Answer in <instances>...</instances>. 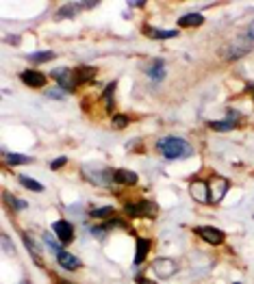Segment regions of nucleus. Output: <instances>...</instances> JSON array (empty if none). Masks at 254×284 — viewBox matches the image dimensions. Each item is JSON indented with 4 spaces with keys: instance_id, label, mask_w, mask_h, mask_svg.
Segmentation results:
<instances>
[{
    "instance_id": "nucleus-1",
    "label": "nucleus",
    "mask_w": 254,
    "mask_h": 284,
    "mask_svg": "<svg viewBox=\"0 0 254 284\" xmlns=\"http://www.w3.org/2000/svg\"><path fill=\"white\" fill-rule=\"evenodd\" d=\"M156 150L168 161H178V158H189L193 154V148L181 137H165L156 143Z\"/></svg>"
},
{
    "instance_id": "nucleus-2",
    "label": "nucleus",
    "mask_w": 254,
    "mask_h": 284,
    "mask_svg": "<svg viewBox=\"0 0 254 284\" xmlns=\"http://www.w3.org/2000/svg\"><path fill=\"white\" fill-rule=\"evenodd\" d=\"M252 48H254V41L243 35V39H235V41H230L226 48H221V57L235 61V59H241L243 54H248Z\"/></svg>"
},
{
    "instance_id": "nucleus-3",
    "label": "nucleus",
    "mask_w": 254,
    "mask_h": 284,
    "mask_svg": "<svg viewBox=\"0 0 254 284\" xmlns=\"http://www.w3.org/2000/svg\"><path fill=\"white\" fill-rule=\"evenodd\" d=\"M48 76L54 78V81L59 83V87H61L63 91H74V89L78 87V81H76V74H74V69L57 67V69H52Z\"/></svg>"
},
{
    "instance_id": "nucleus-4",
    "label": "nucleus",
    "mask_w": 254,
    "mask_h": 284,
    "mask_svg": "<svg viewBox=\"0 0 254 284\" xmlns=\"http://www.w3.org/2000/svg\"><path fill=\"white\" fill-rule=\"evenodd\" d=\"M189 193H191V198L200 204L213 202V198H211V187L206 180H200V178L191 180V183H189Z\"/></svg>"
},
{
    "instance_id": "nucleus-5",
    "label": "nucleus",
    "mask_w": 254,
    "mask_h": 284,
    "mask_svg": "<svg viewBox=\"0 0 254 284\" xmlns=\"http://www.w3.org/2000/svg\"><path fill=\"white\" fill-rule=\"evenodd\" d=\"M152 271H154V276L161 278V280H169V278L178 271V265H176V260H172V258H156L154 263H152Z\"/></svg>"
},
{
    "instance_id": "nucleus-6",
    "label": "nucleus",
    "mask_w": 254,
    "mask_h": 284,
    "mask_svg": "<svg viewBox=\"0 0 254 284\" xmlns=\"http://www.w3.org/2000/svg\"><path fill=\"white\" fill-rule=\"evenodd\" d=\"M52 232L57 234L59 243L61 245H70L74 241V226L68 219H59L52 223Z\"/></svg>"
},
{
    "instance_id": "nucleus-7",
    "label": "nucleus",
    "mask_w": 254,
    "mask_h": 284,
    "mask_svg": "<svg viewBox=\"0 0 254 284\" xmlns=\"http://www.w3.org/2000/svg\"><path fill=\"white\" fill-rule=\"evenodd\" d=\"M196 234L200 239H204L209 245H221L224 243V232L220 228H213V226H200L196 228Z\"/></svg>"
},
{
    "instance_id": "nucleus-8",
    "label": "nucleus",
    "mask_w": 254,
    "mask_h": 284,
    "mask_svg": "<svg viewBox=\"0 0 254 284\" xmlns=\"http://www.w3.org/2000/svg\"><path fill=\"white\" fill-rule=\"evenodd\" d=\"M239 119H241V113L235 109H228V119H224V122H209V128L215 130V133H228V130L237 126Z\"/></svg>"
},
{
    "instance_id": "nucleus-9",
    "label": "nucleus",
    "mask_w": 254,
    "mask_h": 284,
    "mask_svg": "<svg viewBox=\"0 0 254 284\" xmlns=\"http://www.w3.org/2000/svg\"><path fill=\"white\" fill-rule=\"evenodd\" d=\"M20 78H22V83H24V85L33 87V89L44 87L46 81H48V76H46V74H41V72H37V69H24Z\"/></svg>"
},
{
    "instance_id": "nucleus-10",
    "label": "nucleus",
    "mask_w": 254,
    "mask_h": 284,
    "mask_svg": "<svg viewBox=\"0 0 254 284\" xmlns=\"http://www.w3.org/2000/svg\"><path fill=\"white\" fill-rule=\"evenodd\" d=\"M209 187H211V198H213V202H220L226 195L230 184L226 178H213V180H209Z\"/></svg>"
},
{
    "instance_id": "nucleus-11",
    "label": "nucleus",
    "mask_w": 254,
    "mask_h": 284,
    "mask_svg": "<svg viewBox=\"0 0 254 284\" xmlns=\"http://www.w3.org/2000/svg\"><path fill=\"white\" fill-rule=\"evenodd\" d=\"M57 260L63 269H68V271H76V269L81 267V260H78L76 256H72L70 252H66V250H61V252L57 254Z\"/></svg>"
},
{
    "instance_id": "nucleus-12",
    "label": "nucleus",
    "mask_w": 254,
    "mask_h": 284,
    "mask_svg": "<svg viewBox=\"0 0 254 284\" xmlns=\"http://www.w3.org/2000/svg\"><path fill=\"white\" fill-rule=\"evenodd\" d=\"M137 180H139V176L131 169H115L113 171V183H118V184H137Z\"/></svg>"
},
{
    "instance_id": "nucleus-13",
    "label": "nucleus",
    "mask_w": 254,
    "mask_h": 284,
    "mask_svg": "<svg viewBox=\"0 0 254 284\" xmlns=\"http://www.w3.org/2000/svg\"><path fill=\"white\" fill-rule=\"evenodd\" d=\"M137 211H139V217H150V219H154L156 213H159V206H156L154 202H150V200H141V202L137 204Z\"/></svg>"
},
{
    "instance_id": "nucleus-14",
    "label": "nucleus",
    "mask_w": 254,
    "mask_h": 284,
    "mask_svg": "<svg viewBox=\"0 0 254 284\" xmlns=\"http://www.w3.org/2000/svg\"><path fill=\"white\" fill-rule=\"evenodd\" d=\"M148 250H150V239H141V236H139V239H137V243H135V267L144 263Z\"/></svg>"
},
{
    "instance_id": "nucleus-15",
    "label": "nucleus",
    "mask_w": 254,
    "mask_h": 284,
    "mask_svg": "<svg viewBox=\"0 0 254 284\" xmlns=\"http://www.w3.org/2000/svg\"><path fill=\"white\" fill-rule=\"evenodd\" d=\"M144 35L152 37V39H172L178 35V31H161V29H152V26H144Z\"/></svg>"
},
{
    "instance_id": "nucleus-16",
    "label": "nucleus",
    "mask_w": 254,
    "mask_h": 284,
    "mask_svg": "<svg viewBox=\"0 0 254 284\" xmlns=\"http://www.w3.org/2000/svg\"><path fill=\"white\" fill-rule=\"evenodd\" d=\"M74 74H76V81L78 85L85 81H91V78L96 76V67H91V65H81V67L74 69Z\"/></svg>"
},
{
    "instance_id": "nucleus-17",
    "label": "nucleus",
    "mask_w": 254,
    "mask_h": 284,
    "mask_svg": "<svg viewBox=\"0 0 254 284\" xmlns=\"http://www.w3.org/2000/svg\"><path fill=\"white\" fill-rule=\"evenodd\" d=\"M163 59H154V63H152V67L148 69V76L152 78V81H163L165 76V67H163Z\"/></svg>"
},
{
    "instance_id": "nucleus-18",
    "label": "nucleus",
    "mask_w": 254,
    "mask_h": 284,
    "mask_svg": "<svg viewBox=\"0 0 254 284\" xmlns=\"http://www.w3.org/2000/svg\"><path fill=\"white\" fill-rule=\"evenodd\" d=\"M178 24H181L183 29H187V26H200V24H204V17H202L200 13H187V16H183L181 20H178Z\"/></svg>"
},
{
    "instance_id": "nucleus-19",
    "label": "nucleus",
    "mask_w": 254,
    "mask_h": 284,
    "mask_svg": "<svg viewBox=\"0 0 254 284\" xmlns=\"http://www.w3.org/2000/svg\"><path fill=\"white\" fill-rule=\"evenodd\" d=\"M113 91H115V83H109L107 89H104V109H107V113H113L115 111V102H113Z\"/></svg>"
},
{
    "instance_id": "nucleus-20",
    "label": "nucleus",
    "mask_w": 254,
    "mask_h": 284,
    "mask_svg": "<svg viewBox=\"0 0 254 284\" xmlns=\"http://www.w3.org/2000/svg\"><path fill=\"white\" fill-rule=\"evenodd\" d=\"M4 161H7V165H26V163H31V156H24V154H9V152H2Z\"/></svg>"
},
{
    "instance_id": "nucleus-21",
    "label": "nucleus",
    "mask_w": 254,
    "mask_h": 284,
    "mask_svg": "<svg viewBox=\"0 0 254 284\" xmlns=\"http://www.w3.org/2000/svg\"><path fill=\"white\" fill-rule=\"evenodd\" d=\"M17 180H20V184L24 189H29V191H35V193H41L44 191V187H41L37 180H33V178H29V176H17Z\"/></svg>"
},
{
    "instance_id": "nucleus-22",
    "label": "nucleus",
    "mask_w": 254,
    "mask_h": 284,
    "mask_svg": "<svg viewBox=\"0 0 254 284\" xmlns=\"http://www.w3.org/2000/svg\"><path fill=\"white\" fill-rule=\"evenodd\" d=\"M31 63H46V61H50V59H54V52H50V50H44V52H31L29 57Z\"/></svg>"
},
{
    "instance_id": "nucleus-23",
    "label": "nucleus",
    "mask_w": 254,
    "mask_h": 284,
    "mask_svg": "<svg viewBox=\"0 0 254 284\" xmlns=\"http://www.w3.org/2000/svg\"><path fill=\"white\" fill-rule=\"evenodd\" d=\"M113 213L115 211L111 206H102V208H96V211H91V217H94V219H109Z\"/></svg>"
},
{
    "instance_id": "nucleus-24",
    "label": "nucleus",
    "mask_w": 254,
    "mask_h": 284,
    "mask_svg": "<svg viewBox=\"0 0 254 284\" xmlns=\"http://www.w3.org/2000/svg\"><path fill=\"white\" fill-rule=\"evenodd\" d=\"M111 124H113V128H118V130L119 128H126L128 126V117H126V115H115Z\"/></svg>"
},
{
    "instance_id": "nucleus-25",
    "label": "nucleus",
    "mask_w": 254,
    "mask_h": 284,
    "mask_svg": "<svg viewBox=\"0 0 254 284\" xmlns=\"http://www.w3.org/2000/svg\"><path fill=\"white\" fill-rule=\"evenodd\" d=\"M7 202L11 204L16 211H24L26 208V202H22V200H16V198H11V195H7Z\"/></svg>"
},
{
    "instance_id": "nucleus-26",
    "label": "nucleus",
    "mask_w": 254,
    "mask_h": 284,
    "mask_svg": "<svg viewBox=\"0 0 254 284\" xmlns=\"http://www.w3.org/2000/svg\"><path fill=\"white\" fill-rule=\"evenodd\" d=\"M124 213H126L128 217H133V219H135V217H139V211H137V204H126V206H124Z\"/></svg>"
},
{
    "instance_id": "nucleus-27",
    "label": "nucleus",
    "mask_w": 254,
    "mask_h": 284,
    "mask_svg": "<svg viewBox=\"0 0 254 284\" xmlns=\"http://www.w3.org/2000/svg\"><path fill=\"white\" fill-rule=\"evenodd\" d=\"M44 241H46V243H48L50 252H54V254H59V252H61V248H59V245H57V243H54V241H52V239H50V234H44Z\"/></svg>"
},
{
    "instance_id": "nucleus-28",
    "label": "nucleus",
    "mask_w": 254,
    "mask_h": 284,
    "mask_svg": "<svg viewBox=\"0 0 254 284\" xmlns=\"http://www.w3.org/2000/svg\"><path fill=\"white\" fill-rule=\"evenodd\" d=\"M72 7H74V4H66V7H63L61 11L57 13V17H66V16L72 17V16H74V9H72Z\"/></svg>"
},
{
    "instance_id": "nucleus-29",
    "label": "nucleus",
    "mask_w": 254,
    "mask_h": 284,
    "mask_svg": "<svg viewBox=\"0 0 254 284\" xmlns=\"http://www.w3.org/2000/svg\"><path fill=\"white\" fill-rule=\"evenodd\" d=\"M66 163H68V158H66V156H59L57 161L50 163V169H61V167L66 165Z\"/></svg>"
},
{
    "instance_id": "nucleus-30",
    "label": "nucleus",
    "mask_w": 254,
    "mask_h": 284,
    "mask_svg": "<svg viewBox=\"0 0 254 284\" xmlns=\"http://www.w3.org/2000/svg\"><path fill=\"white\" fill-rule=\"evenodd\" d=\"M104 232H107V228H104V226H96V228H91V234H94L96 239H102Z\"/></svg>"
},
{
    "instance_id": "nucleus-31",
    "label": "nucleus",
    "mask_w": 254,
    "mask_h": 284,
    "mask_svg": "<svg viewBox=\"0 0 254 284\" xmlns=\"http://www.w3.org/2000/svg\"><path fill=\"white\" fill-rule=\"evenodd\" d=\"M46 96L54 98V100H63V98H66V96L61 94V89H48V91H46Z\"/></svg>"
},
{
    "instance_id": "nucleus-32",
    "label": "nucleus",
    "mask_w": 254,
    "mask_h": 284,
    "mask_svg": "<svg viewBox=\"0 0 254 284\" xmlns=\"http://www.w3.org/2000/svg\"><path fill=\"white\" fill-rule=\"evenodd\" d=\"M2 245H4V252H13L11 250V243H9V236L2 234Z\"/></svg>"
},
{
    "instance_id": "nucleus-33",
    "label": "nucleus",
    "mask_w": 254,
    "mask_h": 284,
    "mask_svg": "<svg viewBox=\"0 0 254 284\" xmlns=\"http://www.w3.org/2000/svg\"><path fill=\"white\" fill-rule=\"evenodd\" d=\"M246 37H248V39H252V41H254V22H252L250 26H248V31H246Z\"/></svg>"
},
{
    "instance_id": "nucleus-34",
    "label": "nucleus",
    "mask_w": 254,
    "mask_h": 284,
    "mask_svg": "<svg viewBox=\"0 0 254 284\" xmlns=\"http://www.w3.org/2000/svg\"><path fill=\"white\" fill-rule=\"evenodd\" d=\"M137 284H154V282H150V280H146V278H137Z\"/></svg>"
},
{
    "instance_id": "nucleus-35",
    "label": "nucleus",
    "mask_w": 254,
    "mask_h": 284,
    "mask_svg": "<svg viewBox=\"0 0 254 284\" xmlns=\"http://www.w3.org/2000/svg\"><path fill=\"white\" fill-rule=\"evenodd\" d=\"M9 44H20V37H9Z\"/></svg>"
},
{
    "instance_id": "nucleus-36",
    "label": "nucleus",
    "mask_w": 254,
    "mask_h": 284,
    "mask_svg": "<svg viewBox=\"0 0 254 284\" xmlns=\"http://www.w3.org/2000/svg\"><path fill=\"white\" fill-rule=\"evenodd\" d=\"M128 4H131V7H144V0H139V2H128Z\"/></svg>"
}]
</instances>
